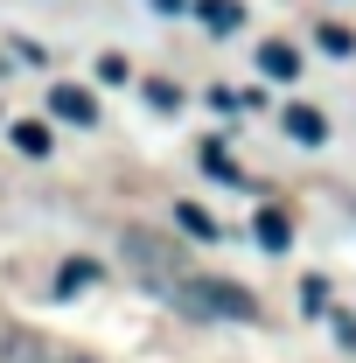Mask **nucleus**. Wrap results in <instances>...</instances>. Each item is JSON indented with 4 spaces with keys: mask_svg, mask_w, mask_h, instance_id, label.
Listing matches in <instances>:
<instances>
[{
    "mask_svg": "<svg viewBox=\"0 0 356 363\" xmlns=\"http://www.w3.org/2000/svg\"><path fill=\"white\" fill-rule=\"evenodd\" d=\"M182 308L189 315H210V321H252L259 315V301L238 279H217V272H189L182 279Z\"/></svg>",
    "mask_w": 356,
    "mask_h": 363,
    "instance_id": "nucleus-1",
    "label": "nucleus"
},
{
    "mask_svg": "<svg viewBox=\"0 0 356 363\" xmlns=\"http://www.w3.org/2000/svg\"><path fill=\"white\" fill-rule=\"evenodd\" d=\"M126 266L147 279V286H175L182 279V259L168 238H154V230H126Z\"/></svg>",
    "mask_w": 356,
    "mask_h": 363,
    "instance_id": "nucleus-2",
    "label": "nucleus"
},
{
    "mask_svg": "<svg viewBox=\"0 0 356 363\" xmlns=\"http://www.w3.org/2000/svg\"><path fill=\"white\" fill-rule=\"evenodd\" d=\"M49 112H56V119H70V126H91V119H98V98L77 91V84H56V91H49Z\"/></svg>",
    "mask_w": 356,
    "mask_h": 363,
    "instance_id": "nucleus-3",
    "label": "nucleus"
},
{
    "mask_svg": "<svg viewBox=\"0 0 356 363\" xmlns=\"http://www.w3.org/2000/svg\"><path fill=\"white\" fill-rule=\"evenodd\" d=\"M196 7V21L210 28V35H230V28H245V0H189Z\"/></svg>",
    "mask_w": 356,
    "mask_h": 363,
    "instance_id": "nucleus-4",
    "label": "nucleus"
},
{
    "mask_svg": "<svg viewBox=\"0 0 356 363\" xmlns=\"http://www.w3.org/2000/svg\"><path fill=\"white\" fill-rule=\"evenodd\" d=\"M287 133L301 140V147H321V140H328V119H321L314 105H287Z\"/></svg>",
    "mask_w": 356,
    "mask_h": 363,
    "instance_id": "nucleus-5",
    "label": "nucleus"
},
{
    "mask_svg": "<svg viewBox=\"0 0 356 363\" xmlns=\"http://www.w3.org/2000/svg\"><path fill=\"white\" fill-rule=\"evenodd\" d=\"M259 70L279 77V84H287V77H301V49H294V43H266V49H259Z\"/></svg>",
    "mask_w": 356,
    "mask_h": 363,
    "instance_id": "nucleus-6",
    "label": "nucleus"
},
{
    "mask_svg": "<svg viewBox=\"0 0 356 363\" xmlns=\"http://www.w3.org/2000/svg\"><path fill=\"white\" fill-rule=\"evenodd\" d=\"M175 224L189 230L196 245H217V238H223V224H217V217H210V210H196V203H175Z\"/></svg>",
    "mask_w": 356,
    "mask_h": 363,
    "instance_id": "nucleus-7",
    "label": "nucleus"
},
{
    "mask_svg": "<svg viewBox=\"0 0 356 363\" xmlns=\"http://www.w3.org/2000/svg\"><path fill=\"white\" fill-rule=\"evenodd\" d=\"M105 272H98V259H70V266L56 272V294H84V286H98Z\"/></svg>",
    "mask_w": 356,
    "mask_h": 363,
    "instance_id": "nucleus-8",
    "label": "nucleus"
},
{
    "mask_svg": "<svg viewBox=\"0 0 356 363\" xmlns=\"http://www.w3.org/2000/svg\"><path fill=\"white\" fill-rule=\"evenodd\" d=\"M287 238H294L287 217H279V210H259V245H266V252H287Z\"/></svg>",
    "mask_w": 356,
    "mask_h": 363,
    "instance_id": "nucleus-9",
    "label": "nucleus"
},
{
    "mask_svg": "<svg viewBox=\"0 0 356 363\" xmlns=\"http://www.w3.org/2000/svg\"><path fill=\"white\" fill-rule=\"evenodd\" d=\"M0 363H49V350L35 342V335H14V342L0 350Z\"/></svg>",
    "mask_w": 356,
    "mask_h": 363,
    "instance_id": "nucleus-10",
    "label": "nucleus"
},
{
    "mask_svg": "<svg viewBox=\"0 0 356 363\" xmlns=\"http://www.w3.org/2000/svg\"><path fill=\"white\" fill-rule=\"evenodd\" d=\"M321 49H328V56H356V35L343 21H321Z\"/></svg>",
    "mask_w": 356,
    "mask_h": 363,
    "instance_id": "nucleus-11",
    "label": "nucleus"
},
{
    "mask_svg": "<svg viewBox=\"0 0 356 363\" xmlns=\"http://www.w3.org/2000/svg\"><path fill=\"white\" fill-rule=\"evenodd\" d=\"M14 147H21V154H49V126H35V119L14 126Z\"/></svg>",
    "mask_w": 356,
    "mask_h": 363,
    "instance_id": "nucleus-12",
    "label": "nucleus"
},
{
    "mask_svg": "<svg viewBox=\"0 0 356 363\" xmlns=\"http://www.w3.org/2000/svg\"><path fill=\"white\" fill-rule=\"evenodd\" d=\"M203 161H210V175H217V182H238V168H230V161H223V147H217V140H210V147H203Z\"/></svg>",
    "mask_w": 356,
    "mask_h": 363,
    "instance_id": "nucleus-13",
    "label": "nucleus"
},
{
    "mask_svg": "<svg viewBox=\"0 0 356 363\" xmlns=\"http://www.w3.org/2000/svg\"><path fill=\"white\" fill-rule=\"evenodd\" d=\"M98 77L105 84H126V56H98Z\"/></svg>",
    "mask_w": 356,
    "mask_h": 363,
    "instance_id": "nucleus-14",
    "label": "nucleus"
},
{
    "mask_svg": "<svg viewBox=\"0 0 356 363\" xmlns=\"http://www.w3.org/2000/svg\"><path fill=\"white\" fill-rule=\"evenodd\" d=\"M154 7H161V14H182V7H189V0H154Z\"/></svg>",
    "mask_w": 356,
    "mask_h": 363,
    "instance_id": "nucleus-15",
    "label": "nucleus"
}]
</instances>
